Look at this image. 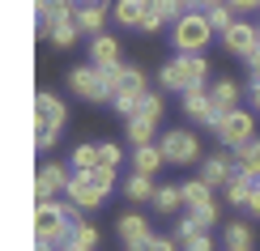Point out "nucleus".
Here are the masks:
<instances>
[{"label":"nucleus","mask_w":260,"mask_h":251,"mask_svg":"<svg viewBox=\"0 0 260 251\" xmlns=\"http://www.w3.org/2000/svg\"><path fill=\"white\" fill-rule=\"evenodd\" d=\"M90 64H99V68L120 64V43H115L111 34H94V43H90Z\"/></svg>","instance_id":"obj_14"},{"label":"nucleus","mask_w":260,"mask_h":251,"mask_svg":"<svg viewBox=\"0 0 260 251\" xmlns=\"http://www.w3.org/2000/svg\"><path fill=\"white\" fill-rule=\"evenodd\" d=\"M120 158H124V149L120 145H115V140H103V145H99V166H120Z\"/></svg>","instance_id":"obj_29"},{"label":"nucleus","mask_w":260,"mask_h":251,"mask_svg":"<svg viewBox=\"0 0 260 251\" xmlns=\"http://www.w3.org/2000/svg\"><path fill=\"white\" fill-rule=\"evenodd\" d=\"M73 200V209H99V204L107 200V192L94 188V179L85 170H73V183H69V192H64Z\"/></svg>","instance_id":"obj_9"},{"label":"nucleus","mask_w":260,"mask_h":251,"mask_svg":"<svg viewBox=\"0 0 260 251\" xmlns=\"http://www.w3.org/2000/svg\"><path fill=\"white\" fill-rule=\"evenodd\" d=\"M247 200H252V188H247L243 170H235V179L226 183V204H235V209H247Z\"/></svg>","instance_id":"obj_22"},{"label":"nucleus","mask_w":260,"mask_h":251,"mask_svg":"<svg viewBox=\"0 0 260 251\" xmlns=\"http://www.w3.org/2000/svg\"><path fill=\"white\" fill-rule=\"evenodd\" d=\"M154 183H149V174H128V179H124V196H128V200H154Z\"/></svg>","instance_id":"obj_20"},{"label":"nucleus","mask_w":260,"mask_h":251,"mask_svg":"<svg viewBox=\"0 0 260 251\" xmlns=\"http://www.w3.org/2000/svg\"><path fill=\"white\" fill-rule=\"evenodd\" d=\"M179 247H183V251H213V238H209V234H192V238H183Z\"/></svg>","instance_id":"obj_34"},{"label":"nucleus","mask_w":260,"mask_h":251,"mask_svg":"<svg viewBox=\"0 0 260 251\" xmlns=\"http://www.w3.org/2000/svg\"><path fill=\"white\" fill-rule=\"evenodd\" d=\"M235 170L239 166H235V158H226V154H209L201 162V179L209 183V188H226V183L235 179Z\"/></svg>","instance_id":"obj_11"},{"label":"nucleus","mask_w":260,"mask_h":251,"mask_svg":"<svg viewBox=\"0 0 260 251\" xmlns=\"http://www.w3.org/2000/svg\"><path fill=\"white\" fill-rule=\"evenodd\" d=\"M226 5H231L235 13H252V9H260V0H226Z\"/></svg>","instance_id":"obj_35"},{"label":"nucleus","mask_w":260,"mask_h":251,"mask_svg":"<svg viewBox=\"0 0 260 251\" xmlns=\"http://www.w3.org/2000/svg\"><path fill=\"white\" fill-rule=\"evenodd\" d=\"M247 209H252V213L260 217V192H252V200H247Z\"/></svg>","instance_id":"obj_39"},{"label":"nucleus","mask_w":260,"mask_h":251,"mask_svg":"<svg viewBox=\"0 0 260 251\" xmlns=\"http://www.w3.org/2000/svg\"><path fill=\"white\" fill-rule=\"evenodd\" d=\"M205 17H209V26L222 30V34L235 26V9H231V5H213V9H205Z\"/></svg>","instance_id":"obj_26"},{"label":"nucleus","mask_w":260,"mask_h":251,"mask_svg":"<svg viewBox=\"0 0 260 251\" xmlns=\"http://www.w3.org/2000/svg\"><path fill=\"white\" fill-rule=\"evenodd\" d=\"M209 98H213V111L226 115V111H235V102H239V85H235L231 77H218L209 85Z\"/></svg>","instance_id":"obj_13"},{"label":"nucleus","mask_w":260,"mask_h":251,"mask_svg":"<svg viewBox=\"0 0 260 251\" xmlns=\"http://www.w3.org/2000/svg\"><path fill=\"white\" fill-rule=\"evenodd\" d=\"M137 115H145V119H154V124H158V119H162V94H145Z\"/></svg>","instance_id":"obj_31"},{"label":"nucleus","mask_w":260,"mask_h":251,"mask_svg":"<svg viewBox=\"0 0 260 251\" xmlns=\"http://www.w3.org/2000/svg\"><path fill=\"white\" fill-rule=\"evenodd\" d=\"M35 251H60V247H56V243H47V238H39V247H35Z\"/></svg>","instance_id":"obj_40"},{"label":"nucleus","mask_w":260,"mask_h":251,"mask_svg":"<svg viewBox=\"0 0 260 251\" xmlns=\"http://www.w3.org/2000/svg\"><path fill=\"white\" fill-rule=\"evenodd\" d=\"M252 102H256V111H260V85H252Z\"/></svg>","instance_id":"obj_42"},{"label":"nucleus","mask_w":260,"mask_h":251,"mask_svg":"<svg viewBox=\"0 0 260 251\" xmlns=\"http://www.w3.org/2000/svg\"><path fill=\"white\" fill-rule=\"evenodd\" d=\"M154 119H145V115H133L128 119V140H133V149L137 145H154Z\"/></svg>","instance_id":"obj_19"},{"label":"nucleus","mask_w":260,"mask_h":251,"mask_svg":"<svg viewBox=\"0 0 260 251\" xmlns=\"http://www.w3.org/2000/svg\"><path fill=\"white\" fill-rule=\"evenodd\" d=\"M103 21H107V9H77L73 26H77L81 34H103Z\"/></svg>","instance_id":"obj_21"},{"label":"nucleus","mask_w":260,"mask_h":251,"mask_svg":"<svg viewBox=\"0 0 260 251\" xmlns=\"http://www.w3.org/2000/svg\"><path fill=\"white\" fill-rule=\"evenodd\" d=\"M111 17L120 21V26H133V30H141V17H145V0H115Z\"/></svg>","instance_id":"obj_16"},{"label":"nucleus","mask_w":260,"mask_h":251,"mask_svg":"<svg viewBox=\"0 0 260 251\" xmlns=\"http://www.w3.org/2000/svg\"><path fill=\"white\" fill-rule=\"evenodd\" d=\"M154 204H158V213H175L179 204H183V188H175V183H162V188L154 192Z\"/></svg>","instance_id":"obj_23"},{"label":"nucleus","mask_w":260,"mask_h":251,"mask_svg":"<svg viewBox=\"0 0 260 251\" xmlns=\"http://www.w3.org/2000/svg\"><path fill=\"white\" fill-rule=\"evenodd\" d=\"M77 34H81V30L77 26H73V21H64V26H51V43H56V47H73V43H77Z\"/></svg>","instance_id":"obj_28"},{"label":"nucleus","mask_w":260,"mask_h":251,"mask_svg":"<svg viewBox=\"0 0 260 251\" xmlns=\"http://www.w3.org/2000/svg\"><path fill=\"white\" fill-rule=\"evenodd\" d=\"M69 90L85 98V102H107V85H103V73L99 64H81V68L69 73Z\"/></svg>","instance_id":"obj_7"},{"label":"nucleus","mask_w":260,"mask_h":251,"mask_svg":"<svg viewBox=\"0 0 260 251\" xmlns=\"http://www.w3.org/2000/svg\"><path fill=\"white\" fill-rule=\"evenodd\" d=\"M205 77H209V60L205 56H175V60H167L158 85L167 94H188L192 85H205Z\"/></svg>","instance_id":"obj_2"},{"label":"nucleus","mask_w":260,"mask_h":251,"mask_svg":"<svg viewBox=\"0 0 260 251\" xmlns=\"http://www.w3.org/2000/svg\"><path fill=\"white\" fill-rule=\"evenodd\" d=\"M218 136H222V145L226 149H239V145H247V140H256V115L252 111H226L222 115V124H218Z\"/></svg>","instance_id":"obj_5"},{"label":"nucleus","mask_w":260,"mask_h":251,"mask_svg":"<svg viewBox=\"0 0 260 251\" xmlns=\"http://www.w3.org/2000/svg\"><path fill=\"white\" fill-rule=\"evenodd\" d=\"M73 183V170L64 162H43L39 179H35V200H51V196H64Z\"/></svg>","instance_id":"obj_6"},{"label":"nucleus","mask_w":260,"mask_h":251,"mask_svg":"<svg viewBox=\"0 0 260 251\" xmlns=\"http://www.w3.org/2000/svg\"><path fill=\"white\" fill-rule=\"evenodd\" d=\"M85 174L94 179V188H99V192H111L115 188V170L111 166H94V170H85Z\"/></svg>","instance_id":"obj_30"},{"label":"nucleus","mask_w":260,"mask_h":251,"mask_svg":"<svg viewBox=\"0 0 260 251\" xmlns=\"http://www.w3.org/2000/svg\"><path fill=\"white\" fill-rule=\"evenodd\" d=\"M115 230H120V243H124L128 251H133V247H141V243H145L149 234H154V230H149V222H145L141 213H124Z\"/></svg>","instance_id":"obj_12"},{"label":"nucleus","mask_w":260,"mask_h":251,"mask_svg":"<svg viewBox=\"0 0 260 251\" xmlns=\"http://www.w3.org/2000/svg\"><path fill=\"white\" fill-rule=\"evenodd\" d=\"M222 47L231 51V56L247 60V56H252V51L260 47V34H256V26H252V21H235V26L222 34Z\"/></svg>","instance_id":"obj_8"},{"label":"nucleus","mask_w":260,"mask_h":251,"mask_svg":"<svg viewBox=\"0 0 260 251\" xmlns=\"http://www.w3.org/2000/svg\"><path fill=\"white\" fill-rule=\"evenodd\" d=\"M133 251H175V238H162V234H149L141 247H133Z\"/></svg>","instance_id":"obj_33"},{"label":"nucleus","mask_w":260,"mask_h":251,"mask_svg":"<svg viewBox=\"0 0 260 251\" xmlns=\"http://www.w3.org/2000/svg\"><path fill=\"white\" fill-rule=\"evenodd\" d=\"M73 5H77V9H115L111 0H73Z\"/></svg>","instance_id":"obj_37"},{"label":"nucleus","mask_w":260,"mask_h":251,"mask_svg":"<svg viewBox=\"0 0 260 251\" xmlns=\"http://www.w3.org/2000/svg\"><path fill=\"white\" fill-rule=\"evenodd\" d=\"M183 5H188V13H197V9H201V0H183Z\"/></svg>","instance_id":"obj_43"},{"label":"nucleus","mask_w":260,"mask_h":251,"mask_svg":"<svg viewBox=\"0 0 260 251\" xmlns=\"http://www.w3.org/2000/svg\"><path fill=\"white\" fill-rule=\"evenodd\" d=\"M243 179H247V188H252V192H260V166H247Z\"/></svg>","instance_id":"obj_36"},{"label":"nucleus","mask_w":260,"mask_h":251,"mask_svg":"<svg viewBox=\"0 0 260 251\" xmlns=\"http://www.w3.org/2000/svg\"><path fill=\"white\" fill-rule=\"evenodd\" d=\"M179 188H183V204H188V209H201V204L213 200V188L205 179H188V183H179Z\"/></svg>","instance_id":"obj_18"},{"label":"nucleus","mask_w":260,"mask_h":251,"mask_svg":"<svg viewBox=\"0 0 260 251\" xmlns=\"http://www.w3.org/2000/svg\"><path fill=\"white\" fill-rule=\"evenodd\" d=\"M133 166H137V174H154L158 166H167L162 145H137V149H133Z\"/></svg>","instance_id":"obj_15"},{"label":"nucleus","mask_w":260,"mask_h":251,"mask_svg":"<svg viewBox=\"0 0 260 251\" xmlns=\"http://www.w3.org/2000/svg\"><path fill=\"white\" fill-rule=\"evenodd\" d=\"M56 140H60V128H35V149L39 154H47Z\"/></svg>","instance_id":"obj_32"},{"label":"nucleus","mask_w":260,"mask_h":251,"mask_svg":"<svg viewBox=\"0 0 260 251\" xmlns=\"http://www.w3.org/2000/svg\"><path fill=\"white\" fill-rule=\"evenodd\" d=\"M73 213H69V204H60L56 196L51 200H35V238H47V243H56L64 247L69 243V234H73Z\"/></svg>","instance_id":"obj_1"},{"label":"nucleus","mask_w":260,"mask_h":251,"mask_svg":"<svg viewBox=\"0 0 260 251\" xmlns=\"http://www.w3.org/2000/svg\"><path fill=\"white\" fill-rule=\"evenodd\" d=\"M226 251H252V230H247V222L226 226Z\"/></svg>","instance_id":"obj_24"},{"label":"nucleus","mask_w":260,"mask_h":251,"mask_svg":"<svg viewBox=\"0 0 260 251\" xmlns=\"http://www.w3.org/2000/svg\"><path fill=\"white\" fill-rule=\"evenodd\" d=\"M94 166H99V145L81 140V145L73 149V170H94Z\"/></svg>","instance_id":"obj_25"},{"label":"nucleus","mask_w":260,"mask_h":251,"mask_svg":"<svg viewBox=\"0 0 260 251\" xmlns=\"http://www.w3.org/2000/svg\"><path fill=\"white\" fill-rule=\"evenodd\" d=\"M171 39H175L179 56H201V51L209 47V39H213V26H209V17L197 9V13H183L175 26H171Z\"/></svg>","instance_id":"obj_3"},{"label":"nucleus","mask_w":260,"mask_h":251,"mask_svg":"<svg viewBox=\"0 0 260 251\" xmlns=\"http://www.w3.org/2000/svg\"><path fill=\"white\" fill-rule=\"evenodd\" d=\"M64 251H73V247H64Z\"/></svg>","instance_id":"obj_46"},{"label":"nucleus","mask_w":260,"mask_h":251,"mask_svg":"<svg viewBox=\"0 0 260 251\" xmlns=\"http://www.w3.org/2000/svg\"><path fill=\"white\" fill-rule=\"evenodd\" d=\"M247 64H252V85H260V47L247 56Z\"/></svg>","instance_id":"obj_38"},{"label":"nucleus","mask_w":260,"mask_h":251,"mask_svg":"<svg viewBox=\"0 0 260 251\" xmlns=\"http://www.w3.org/2000/svg\"><path fill=\"white\" fill-rule=\"evenodd\" d=\"M64 247H73V251H94V247H99V230H94L90 222H77ZM64 247H60V251H64Z\"/></svg>","instance_id":"obj_17"},{"label":"nucleus","mask_w":260,"mask_h":251,"mask_svg":"<svg viewBox=\"0 0 260 251\" xmlns=\"http://www.w3.org/2000/svg\"><path fill=\"white\" fill-rule=\"evenodd\" d=\"M256 34H260V26H256Z\"/></svg>","instance_id":"obj_45"},{"label":"nucleus","mask_w":260,"mask_h":251,"mask_svg":"<svg viewBox=\"0 0 260 251\" xmlns=\"http://www.w3.org/2000/svg\"><path fill=\"white\" fill-rule=\"evenodd\" d=\"M39 5H47V0H39Z\"/></svg>","instance_id":"obj_44"},{"label":"nucleus","mask_w":260,"mask_h":251,"mask_svg":"<svg viewBox=\"0 0 260 251\" xmlns=\"http://www.w3.org/2000/svg\"><path fill=\"white\" fill-rule=\"evenodd\" d=\"M188 217H192V222H197V226H201V230H205V234H209V230H213V226H218V204H213V200H209V204H201V209H192Z\"/></svg>","instance_id":"obj_27"},{"label":"nucleus","mask_w":260,"mask_h":251,"mask_svg":"<svg viewBox=\"0 0 260 251\" xmlns=\"http://www.w3.org/2000/svg\"><path fill=\"white\" fill-rule=\"evenodd\" d=\"M213 5H226V0H201V13H205V9H213Z\"/></svg>","instance_id":"obj_41"},{"label":"nucleus","mask_w":260,"mask_h":251,"mask_svg":"<svg viewBox=\"0 0 260 251\" xmlns=\"http://www.w3.org/2000/svg\"><path fill=\"white\" fill-rule=\"evenodd\" d=\"M162 154H167V166H192V162L201 158V140H197V132H188V128H171V132L162 136Z\"/></svg>","instance_id":"obj_4"},{"label":"nucleus","mask_w":260,"mask_h":251,"mask_svg":"<svg viewBox=\"0 0 260 251\" xmlns=\"http://www.w3.org/2000/svg\"><path fill=\"white\" fill-rule=\"evenodd\" d=\"M64 102L51 90H39L35 94V128H64Z\"/></svg>","instance_id":"obj_10"}]
</instances>
